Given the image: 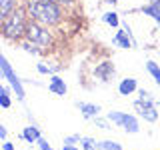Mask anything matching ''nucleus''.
Listing matches in <instances>:
<instances>
[{
	"label": "nucleus",
	"instance_id": "obj_26",
	"mask_svg": "<svg viewBox=\"0 0 160 150\" xmlns=\"http://www.w3.org/2000/svg\"><path fill=\"white\" fill-rule=\"evenodd\" d=\"M62 150H80V148H76L74 144H64V146H62Z\"/></svg>",
	"mask_w": 160,
	"mask_h": 150
},
{
	"label": "nucleus",
	"instance_id": "obj_27",
	"mask_svg": "<svg viewBox=\"0 0 160 150\" xmlns=\"http://www.w3.org/2000/svg\"><path fill=\"white\" fill-rule=\"evenodd\" d=\"M150 6H154V8L160 10V0H150Z\"/></svg>",
	"mask_w": 160,
	"mask_h": 150
},
{
	"label": "nucleus",
	"instance_id": "obj_8",
	"mask_svg": "<svg viewBox=\"0 0 160 150\" xmlns=\"http://www.w3.org/2000/svg\"><path fill=\"white\" fill-rule=\"evenodd\" d=\"M114 44H118L120 48H132V40H130V30H118L116 36L112 38Z\"/></svg>",
	"mask_w": 160,
	"mask_h": 150
},
{
	"label": "nucleus",
	"instance_id": "obj_1",
	"mask_svg": "<svg viewBox=\"0 0 160 150\" xmlns=\"http://www.w3.org/2000/svg\"><path fill=\"white\" fill-rule=\"evenodd\" d=\"M26 14L32 18V22H38L46 28L62 20V8L52 0H28Z\"/></svg>",
	"mask_w": 160,
	"mask_h": 150
},
{
	"label": "nucleus",
	"instance_id": "obj_18",
	"mask_svg": "<svg viewBox=\"0 0 160 150\" xmlns=\"http://www.w3.org/2000/svg\"><path fill=\"white\" fill-rule=\"evenodd\" d=\"M36 142H38L40 150H54V148H52V146H50V144H48V140H46V138H42V136H40V138L36 140Z\"/></svg>",
	"mask_w": 160,
	"mask_h": 150
},
{
	"label": "nucleus",
	"instance_id": "obj_12",
	"mask_svg": "<svg viewBox=\"0 0 160 150\" xmlns=\"http://www.w3.org/2000/svg\"><path fill=\"white\" fill-rule=\"evenodd\" d=\"M22 138L26 140V142H36V140L40 138V128H36V126H26L22 130Z\"/></svg>",
	"mask_w": 160,
	"mask_h": 150
},
{
	"label": "nucleus",
	"instance_id": "obj_7",
	"mask_svg": "<svg viewBox=\"0 0 160 150\" xmlns=\"http://www.w3.org/2000/svg\"><path fill=\"white\" fill-rule=\"evenodd\" d=\"M126 132H130V134H136V132H140V126H138V120H136V116H132V114H128V112H124V118H122V124H120Z\"/></svg>",
	"mask_w": 160,
	"mask_h": 150
},
{
	"label": "nucleus",
	"instance_id": "obj_11",
	"mask_svg": "<svg viewBox=\"0 0 160 150\" xmlns=\"http://www.w3.org/2000/svg\"><path fill=\"white\" fill-rule=\"evenodd\" d=\"M16 4H18V0H0V22L16 8Z\"/></svg>",
	"mask_w": 160,
	"mask_h": 150
},
{
	"label": "nucleus",
	"instance_id": "obj_17",
	"mask_svg": "<svg viewBox=\"0 0 160 150\" xmlns=\"http://www.w3.org/2000/svg\"><path fill=\"white\" fill-rule=\"evenodd\" d=\"M78 142L82 144V148H84V150H96V148H94V140H92V138L80 136V140H78Z\"/></svg>",
	"mask_w": 160,
	"mask_h": 150
},
{
	"label": "nucleus",
	"instance_id": "obj_13",
	"mask_svg": "<svg viewBox=\"0 0 160 150\" xmlns=\"http://www.w3.org/2000/svg\"><path fill=\"white\" fill-rule=\"evenodd\" d=\"M96 150H122V144L116 140H102V142H94Z\"/></svg>",
	"mask_w": 160,
	"mask_h": 150
},
{
	"label": "nucleus",
	"instance_id": "obj_28",
	"mask_svg": "<svg viewBox=\"0 0 160 150\" xmlns=\"http://www.w3.org/2000/svg\"><path fill=\"white\" fill-rule=\"evenodd\" d=\"M106 2H108V4H116L118 0H106Z\"/></svg>",
	"mask_w": 160,
	"mask_h": 150
},
{
	"label": "nucleus",
	"instance_id": "obj_6",
	"mask_svg": "<svg viewBox=\"0 0 160 150\" xmlns=\"http://www.w3.org/2000/svg\"><path fill=\"white\" fill-rule=\"evenodd\" d=\"M48 90L54 92V94H58V96H64L66 90H68V86H66V82H64L60 76H52V78H50V84H48Z\"/></svg>",
	"mask_w": 160,
	"mask_h": 150
},
{
	"label": "nucleus",
	"instance_id": "obj_25",
	"mask_svg": "<svg viewBox=\"0 0 160 150\" xmlns=\"http://www.w3.org/2000/svg\"><path fill=\"white\" fill-rule=\"evenodd\" d=\"M0 138L6 140V126H4V124H0Z\"/></svg>",
	"mask_w": 160,
	"mask_h": 150
},
{
	"label": "nucleus",
	"instance_id": "obj_10",
	"mask_svg": "<svg viewBox=\"0 0 160 150\" xmlns=\"http://www.w3.org/2000/svg\"><path fill=\"white\" fill-rule=\"evenodd\" d=\"M78 108L82 112L84 118H96L98 112H100V106L98 104H86V102H78Z\"/></svg>",
	"mask_w": 160,
	"mask_h": 150
},
{
	"label": "nucleus",
	"instance_id": "obj_20",
	"mask_svg": "<svg viewBox=\"0 0 160 150\" xmlns=\"http://www.w3.org/2000/svg\"><path fill=\"white\" fill-rule=\"evenodd\" d=\"M78 140H80L78 134H72V136H66V138H64V144H74V142H78Z\"/></svg>",
	"mask_w": 160,
	"mask_h": 150
},
{
	"label": "nucleus",
	"instance_id": "obj_21",
	"mask_svg": "<svg viewBox=\"0 0 160 150\" xmlns=\"http://www.w3.org/2000/svg\"><path fill=\"white\" fill-rule=\"evenodd\" d=\"M96 120V124L100 128H104V130H110V124H108V120H98V118H94Z\"/></svg>",
	"mask_w": 160,
	"mask_h": 150
},
{
	"label": "nucleus",
	"instance_id": "obj_24",
	"mask_svg": "<svg viewBox=\"0 0 160 150\" xmlns=\"http://www.w3.org/2000/svg\"><path fill=\"white\" fill-rule=\"evenodd\" d=\"M2 150H14V144H12V142H8V140H4Z\"/></svg>",
	"mask_w": 160,
	"mask_h": 150
},
{
	"label": "nucleus",
	"instance_id": "obj_23",
	"mask_svg": "<svg viewBox=\"0 0 160 150\" xmlns=\"http://www.w3.org/2000/svg\"><path fill=\"white\" fill-rule=\"evenodd\" d=\"M52 2H56L58 6H70V4H74V0H52Z\"/></svg>",
	"mask_w": 160,
	"mask_h": 150
},
{
	"label": "nucleus",
	"instance_id": "obj_4",
	"mask_svg": "<svg viewBox=\"0 0 160 150\" xmlns=\"http://www.w3.org/2000/svg\"><path fill=\"white\" fill-rule=\"evenodd\" d=\"M134 108L138 110V114L142 116L146 122H156L158 120V112H156V106L150 98H140L134 102Z\"/></svg>",
	"mask_w": 160,
	"mask_h": 150
},
{
	"label": "nucleus",
	"instance_id": "obj_9",
	"mask_svg": "<svg viewBox=\"0 0 160 150\" xmlns=\"http://www.w3.org/2000/svg\"><path fill=\"white\" fill-rule=\"evenodd\" d=\"M134 90H136V78H124V80H120L118 92L122 94V96H130Z\"/></svg>",
	"mask_w": 160,
	"mask_h": 150
},
{
	"label": "nucleus",
	"instance_id": "obj_3",
	"mask_svg": "<svg viewBox=\"0 0 160 150\" xmlns=\"http://www.w3.org/2000/svg\"><path fill=\"white\" fill-rule=\"evenodd\" d=\"M24 36H26L28 42L34 44V46H50V44H52V34L48 32L46 26H42V24H38V22H30L26 26Z\"/></svg>",
	"mask_w": 160,
	"mask_h": 150
},
{
	"label": "nucleus",
	"instance_id": "obj_22",
	"mask_svg": "<svg viewBox=\"0 0 160 150\" xmlns=\"http://www.w3.org/2000/svg\"><path fill=\"white\" fill-rule=\"evenodd\" d=\"M38 72L40 74H50V72H52V68H48V66H44V64H38Z\"/></svg>",
	"mask_w": 160,
	"mask_h": 150
},
{
	"label": "nucleus",
	"instance_id": "obj_5",
	"mask_svg": "<svg viewBox=\"0 0 160 150\" xmlns=\"http://www.w3.org/2000/svg\"><path fill=\"white\" fill-rule=\"evenodd\" d=\"M94 74H96L102 82H108V80L112 78V74H114V64L112 62H102L100 66H96Z\"/></svg>",
	"mask_w": 160,
	"mask_h": 150
},
{
	"label": "nucleus",
	"instance_id": "obj_19",
	"mask_svg": "<svg viewBox=\"0 0 160 150\" xmlns=\"http://www.w3.org/2000/svg\"><path fill=\"white\" fill-rule=\"evenodd\" d=\"M22 48L26 50L28 54H38V50H36V46H34V44H30V42H24V44H22Z\"/></svg>",
	"mask_w": 160,
	"mask_h": 150
},
{
	"label": "nucleus",
	"instance_id": "obj_15",
	"mask_svg": "<svg viewBox=\"0 0 160 150\" xmlns=\"http://www.w3.org/2000/svg\"><path fill=\"white\" fill-rule=\"evenodd\" d=\"M102 20H104L106 24H110V26H118V24H120V20H118V14H116V12H106V14L102 16Z\"/></svg>",
	"mask_w": 160,
	"mask_h": 150
},
{
	"label": "nucleus",
	"instance_id": "obj_14",
	"mask_svg": "<svg viewBox=\"0 0 160 150\" xmlns=\"http://www.w3.org/2000/svg\"><path fill=\"white\" fill-rule=\"evenodd\" d=\"M146 70L150 74H152V78H154V82L160 86V68H158V64L156 62H152V60H148L146 62Z\"/></svg>",
	"mask_w": 160,
	"mask_h": 150
},
{
	"label": "nucleus",
	"instance_id": "obj_16",
	"mask_svg": "<svg viewBox=\"0 0 160 150\" xmlns=\"http://www.w3.org/2000/svg\"><path fill=\"white\" fill-rule=\"evenodd\" d=\"M142 12H144V14H148V16H152V18L160 24V10H158V8H154V6H150V4H148V6H144V8H142Z\"/></svg>",
	"mask_w": 160,
	"mask_h": 150
},
{
	"label": "nucleus",
	"instance_id": "obj_2",
	"mask_svg": "<svg viewBox=\"0 0 160 150\" xmlns=\"http://www.w3.org/2000/svg\"><path fill=\"white\" fill-rule=\"evenodd\" d=\"M26 8H14L12 12L8 14L6 18L2 20V26H0V30H2V34L10 40H20L24 36V32H26Z\"/></svg>",
	"mask_w": 160,
	"mask_h": 150
}]
</instances>
